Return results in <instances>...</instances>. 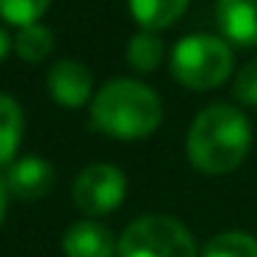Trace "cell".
<instances>
[{
	"mask_svg": "<svg viewBox=\"0 0 257 257\" xmlns=\"http://www.w3.org/2000/svg\"><path fill=\"white\" fill-rule=\"evenodd\" d=\"M53 0H0V20L14 28L42 23Z\"/></svg>",
	"mask_w": 257,
	"mask_h": 257,
	"instance_id": "cell-15",
	"label": "cell"
},
{
	"mask_svg": "<svg viewBox=\"0 0 257 257\" xmlns=\"http://www.w3.org/2000/svg\"><path fill=\"white\" fill-rule=\"evenodd\" d=\"M12 50H14V36L9 34V31L3 28V25H0V64L6 61Z\"/></svg>",
	"mask_w": 257,
	"mask_h": 257,
	"instance_id": "cell-17",
	"label": "cell"
},
{
	"mask_svg": "<svg viewBox=\"0 0 257 257\" xmlns=\"http://www.w3.org/2000/svg\"><path fill=\"white\" fill-rule=\"evenodd\" d=\"M254 130L232 102H210L194 116L185 133V158L199 174L224 177L249 158Z\"/></svg>",
	"mask_w": 257,
	"mask_h": 257,
	"instance_id": "cell-1",
	"label": "cell"
},
{
	"mask_svg": "<svg viewBox=\"0 0 257 257\" xmlns=\"http://www.w3.org/2000/svg\"><path fill=\"white\" fill-rule=\"evenodd\" d=\"M232 97L243 108H257V58L246 61L232 78Z\"/></svg>",
	"mask_w": 257,
	"mask_h": 257,
	"instance_id": "cell-16",
	"label": "cell"
},
{
	"mask_svg": "<svg viewBox=\"0 0 257 257\" xmlns=\"http://www.w3.org/2000/svg\"><path fill=\"white\" fill-rule=\"evenodd\" d=\"M119 235L100 218H80L69 224L61 235L64 257H116Z\"/></svg>",
	"mask_w": 257,
	"mask_h": 257,
	"instance_id": "cell-8",
	"label": "cell"
},
{
	"mask_svg": "<svg viewBox=\"0 0 257 257\" xmlns=\"http://www.w3.org/2000/svg\"><path fill=\"white\" fill-rule=\"evenodd\" d=\"M199 257H257V238L246 229H224L202 246Z\"/></svg>",
	"mask_w": 257,
	"mask_h": 257,
	"instance_id": "cell-14",
	"label": "cell"
},
{
	"mask_svg": "<svg viewBox=\"0 0 257 257\" xmlns=\"http://www.w3.org/2000/svg\"><path fill=\"white\" fill-rule=\"evenodd\" d=\"M116 257H199V246L180 218L147 213L133 218L119 235Z\"/></svg>",
	"mask_w": 257,
	"mask_h": 257,
	"instance_id": "cell-4",
	"label": "cell"
},
{
	"mask_svg": "<svg viewBox=\"0 0 257 257\" xmlns=\"http://www.w3.org/2000/svg\"><path fill=\"white\" fill-rule=\"evenodd\" d=\"M9 199H12V194H9V188H6V180L0 177V227H3V221H6V213H9Z\"/></svg>",
	"mask_w": 257,
	"mask_h": 257,
	"instance_id": "cell-18",
	"label": "cell"
},
{
	"mask_svg": "<svg viewBox=\"0 0 257 257\" xmlns=\"http://www.w3.org/2000/svg\"><path fill=\"white\" fill-rule=\"evenodd\" d=\"M218 36L235 47H257V0H216Z\"/></svg>",
	"mask_w": 257,
	"mask_h": 257,
	"instance_id": "cell-9",
	"label": "cell"
},
{
	"mask_svg": "<svg viewBox=\"0 0 257 257\" xmlns=\"http://www.w3.org/2000/svg\"><path fill=\"white\" fill-rule=\"evenodd\" d=\"M53 50H56V34L45 23L25 25L14 34V53L25 64H42L45 58L53 56Z\"/></svg>",
	"mask_w": 257,
	"mask_h": 257,
	"instance_id": "cell-13",
	"label": "cell"
},
{
	"mask_svg": "<svg viewBox=\"0 0 257 257\" xmlns=\"http://www.w3.org/2000/svg\"><path fill=\"white\" fill-rule=\"evenodd\" d=\"M235 56L224 36L194 34L180 39L169 53V72L183 89L210 91L232 80Z\"/></svg>",
	"mask_w": 257,
	"mask_h": 257,
	"instance_id": "cell-3",
	"label": "cell"
},
{
	"mask_svg": "<svg viewBox=\"0 0 257 257\" xmlns=\"http://www.w3.org/2000/svg\"><path fill=\"white\" fill-rule=\"evenodd\" d=\"M163 100L152 86L136 78H113L94 91L89 119L100 133L116 141L150 139L163 122Z\"/></svg>",
	"mask_w": 257,
	"mask_h": 257,
	"instance_id": "cell-2",
	"label": "cell"
},
{
	"mask_svg": "<svg viewBox=\"0 0 257 257\" xmlns=\"http://www.w3.org/2000/svg\"><path fill=\"white\" fill-rule=\"evenodd\" d=\"M3 180H6V188L14 199L36 202V199H45L53 191V185H56V169L42 155H23L6 166Z\"/></svg>",
	"mask_w": 257,
	"mask_h": 257,
	"instance_id": "cell-7",
	"label": "cell"
},
{
	"mask_svg": "<svg viewBox=\"0 0 257 257\" xmlns=\"http://www.w3.org/2000/svg\"><path fill=\"white\" fill-rule=\"evenodd\" d=\"M25 136V113L17 97L0 91V169L17 161L20 144Z\"/></svg>",
	"mask_w": 257,
	"mask_h": 257,
	"instance_id": "cell-11",
	"label": "cell"
},
{
	"mask_svg": "<svg viewBox=\"0 0 257 257\" xmlns=\"http://www.w3.org/2000/svg\"><path fill=\"white\" fill-rule=\"evenodd\" d=\"M47 94L56 105L78 111L94 100V75L78 58H56L47 69Z\"/></svg>",
	"mask_w": 257,
	"mask_h": 257,
	"instance_id": "cell-6",
	"label": "cell"
},
{
	"mask_svg": "<svg viewBox=\"0 0 257 257\" xmlns=\"http://www.w3.org/2000/svg\"><path fill=\"white\" fill-rule=\"evenodd\" d=\"M124 56H127V64L133 67V72L150 75V72H155V69L163 64V56H166V42L161 39V34H152V31H141L139 28L127 39Z\"/></svg>",
	"mask_w": 257,
	"mask_h": 257,
	"instance_id": "cell-12",
	"label": "cell"
},
{
	"mask_svg": "<svg viewBox=\"0 0 257 257\" xmlns=\"http://www.w3.org/2000/svg\"><path fill=\"white\" fill-rule=\"evenodd\" d=\"M191 0H127V12L133 14V23L141 31H161L172 28L185 12H188Z\"/></svg>",
	"mask_w": 257,
	"mask_h": 257,
	"instance_id": "cell-10",
	"label": "cell"
},
{
	"mask_svg": "<svg viewBox=\"0 0 257 257\" xmlns=\"http://www.w3.org/2000/svg\"><path fill=\"white\" fill-rule=\"evenodd\" d=\"M127 196V174L111 161L89 163L72 180V205L86 218H102L119 210Z\"/></svg>",
	"mask_w": 257,
	"mask_h": 257,
	"instance_id": "cell-5",
	"label": "cell"
}]
</instances>
